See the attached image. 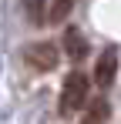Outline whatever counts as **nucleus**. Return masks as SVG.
Instances as JSON below:
<instances>
[{
  "instance_id": "1",
  "label": "nucleus",
  "mask_w": 121,
  "mask_h": 124,
  "mask_svg": "<svg viewBox=\"0 0 121 124\" xmlns=\"http://www.w3.org/2000/svg\"><path fill=\"white\" fill-rule=\"evenodd\" d=\"M87 77L81 74V70H74V74H67V81H64V87H60V97H57V111L64 114V117H71V114H78L81 107H84V101H87Z\"/></svg>"
},
{
  "instance_id": "2",
  "label": "nucleus",
  "mask_w": 121,
  "mask_h": 124,
  "mask_svg": "<svg viewBox=\"0 0 121 124\" xmlns=\"http://www.w3.org/2000/svg\"><path fill=\"white\" fill-rule=\"evenodd\" d=\"M24 61L30 64L34 70H44V74H47V70L57 67L60 57H57V47H54V44L37 40V44H27V47H24Z\"/></svg>"
},
{
  "instance_id": "3",
  "label": "nucleus",
  "mask_w": 121,
  "mask_h": 124,
  "mask_svg": "<svg viewBox=\"0 0 121 124\" xmlns=\"http://www.w3.org/2000/svg\"><path fill=\"white\" fill-rule=\"evenodd\" d=\"M114 74H118V50L114 47H104L98 64H94V84H98L101 91H108L114 84Z\"/></svg>"
},
{
  "instance_id": "4",
  "label": "nucleus",
  "mask_w": 121,
  "mask_h": 124,
  "mask_svg": "<svg viewBox=\"0 0 121 124\" xmlns=\"http://www.w3.org/2000/svg\"><path fill=\"white\" fill-rule=\"evenodd\" d=\"M64 54H67L71 61H84V57H87V37L81 34L78 27H67V30H64Z\"/></svg>"
},
{
  "instance_id": "5",
  "label": "nucleus",
  "mask_w": 121,
  "mask_h": 124,
  "mask_svg": "<svg viewBox=\"0 0 121 124\" xmlns=\"http://www.w3.org/2000/svg\"><path fill=\"white\" fill-rule=\"evenodd\" d=\"M108 117H111V104L101 97V101H94L87 107V114L81 117V124H108Z\"/></svg>"
},
{
  "instance_id": "6",
  "label": "nucleus",
  "mask_w": 121,
  "mask_h": 124,
  "mask_svg": "<svg viewBox=\"0 0 121 124\" xmlns=\"http://www.w3.org/2000/svg\"><path fill=\"white\" fill-rule=\"evenodd\" d=\"M71 10H74V0H51V10H47V20H51V23H64Z\"/></svg>"
},
{
  "instance_id": "7",
  "label": "nucleus",
  "mask_w": 121,
  "mask_h": 124,
  "mask_svg": "<svg viewBox=\"0 0 121 124\" xmlns=\"http://www.w3.org/2000/svg\"><path fill=\"white\" fill-rule=\"evenodd\" d=\"M44 3H47V0H24V14H27V20H30V23L47 20V10H44Z\"/></svg>"
}]
</instances>
